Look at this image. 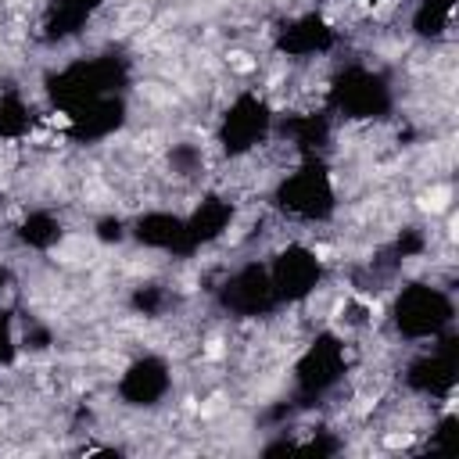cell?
<instances>
[{
  "label": "cell",
  "mask_w": 459,
  "mask_h": 459,
  "mask_svg": "<svg viewBox=\"0 0 459 459\" xmlns=\"http://www.w3.org/2000/svg\"><path fill=\"white\" fill-rule=\"evenodd\" d=\"M237 215H240V204L226 190H201V197L183 212L190 251L201 255L219 240H226L230 230L237 226Z\"/></svg>",
  "instance_id": "9a60e30c"
},
{
  "label": "cell",
  "mask_w": 459,
  "mask_h": 459,
  "mask_svg": "<svg viewBox=\"0 0 459 459\" xmlns=\"http://www.w3.org/2000/svg\"><path fill=\"white\" fill-rule=\"evenodd\" d=\"M366 4H387V0H366Z\"/></svg>",
  "instance_id": "f1b7e54d"
},
{
  "label": "cell",
  "mask_w": 459,
  "mask_h": 459,
  "mask_svg": "<svg viewBox=\"0 0 459 459\" xmlns=\"http://www.w3.org/2000/svg\"><path fill=\"white\" fill-rule=\"evenodd\" d=\"M212 305L237 323H262L283 312L276 301L265 258H240L237 265H230L212 287Z\"/></svg>",
  "instance_id": "ba28073f"
},
{
  "label": "cell",
  "mask_w": 459,
  "mask_h": 459,
  "mask_svg": "<svg viewBox=\"0 0 459 459\" xmlns=\"http://www.w3.org/2000/svg\"><path fill=\"white\" fill-rule=\"evenodd\" d=\"M276 104L258 86H240L230 93V100L219 108L212 126V147L222 161H244L258 154L265 143H273L276 133Z\"/></svg>",
  "instance_id": "5b68a950"
},
{
  "label": "cell",
  "mask_w": 459,
  "mask_h": 459,
  "mask_svg": "<svg viewBox=\"0 0 459 459\" xmlns=\"http://www.w3.org/2000/svg\"><path fill=\"white\" fill-rule=\"evenodd\" d=\"M398 384L412 398L437 402V405L452 402L459 391V337H455V330L430 341V344H420L405 359Z\"/></svg>",
  "instance_id": "9c48e42d"
},
{
  "label": "cell",
  "mask_w": 459,
  "mask_h": 459,
  "mask_svg": "<svg viewBox=\"0 0 459 459\" xmlns=\"http://www.w3.org/2000/svg\"><path fill=\"white\" fill-rule=\"evenodd\" d=\"M65 237H68V222H65V215H61L57 208H50V204H32V208H25V212L14 219V226H11V240H14V247L25 251V255H54V251L65 244Z\"/></svg>",
  "instance_id": "e0dca14e"
},
{
  "label": "cell",
  "mask_w": 459,
  "mask_h": 459,
  "mask_svg": "<svg viewBox=\"0 0 459 459\" xmlns=\"http://www.w3.org/2000/svg\"><path fill=\"white\" fill-rule=\"evenodd\" d=\"M14 287V269H11V262L7 258H0V301H4V294Z\"/></svg>",
  "instance_id": "4316f807"
},
{
  "label": "cell",
  "mask_w": 459,
  "mask_h": 459,
  "mask_svg": "<svg viewBox=\"0 0 459 459\" xmlns=\"http://www.w3.org/2000/svg\"><path fill=\"white\" fill-rule=\"evenodd\" d=\"M129 93H111L100 100H90L75 111H65L61 122V136L75 147H100L108 140H115L126 126H129Z\"/></svg>",
  "instance_id": "7c38bea8"
},
{
  "label": "cell",
  "mask_w": 459,
  "mask_h": 459,
  "mask_svg": "<svg viewBox=\"0 0 459 459\" xmlns=\"http://www.w3.org/2000/svg\"><path fill=\"white\" fill-rule=\"evenodd\" d=\"M22 326H18V316L14 308H0V369H11L18 366L22 359Z\"/></svg>",
  "instance_id": "cb8c5ba5"
},
{
  "label": "cell",
  "mask_w": 459,
  "mask_h": 459,
  "mask_svg": "<svg viewBox=\"0 0 459 459\" xmlns=\"http://www.w3.org/2000/svg\"><path fill=\"white\" fill-rule=\"evenodd\" d=\"M455 7L459 0H412L405 18L409 36L420 43H441L455 25Z\"/></svg>",
  "instance_id": "d6986e66"
},
{
  "label": "cell",
  "mask_w": 459,
  "mask_h": 459,
  "mask_svg": "<svg viewBox=\"0 0 459 459\" xmlns=\"http://www.w3.org/2000/svg\"><path fill=\"white\" fill-rule=\"evenodd\" d=\"M348 373H351L348 337L333 326L316 330L290 362V405L301 412L326 402L348 380Z\"/></svg>",
  "instance_id": "8992f818"
},
{
  "label": "cell",
  "mask_w": 459,
  "mask_h": 459,
  "mask_svg": "<svg viewBox=\"0 0 459 459\" xmlns=\"http://www.w3.org/2000/svg\"><path fill=\"white\" fill-rule=\"evenodd\" d=\"M43 115L22 86H0V143H22L39 129Z\"/></svg>",
  "instance_id": "ac0fdd59"
},
{
  "label": "cell",
  "mask_w": 459,
  "mask_h": 459,
  "mask_svg": "<svg viewBox=\"0 0 459 459\" xmlns=\"http://www.w3.org/2000/svg\"><path fill=\"white\" fill-rule=\"evenodd\" d=\"M455 434H459V412L452 409V402H445V409L430 423V434H427L423 448L427 452H448L455 445Z\"/></svg>",
  "instance_id": "603a6c76"
},
{
  "label": "cell",
  "mask_w": 459,
  "mask_h": 459,
  "mask_svg": "<svg viewBox=\"0 0 459 459\" xmlns=\"http://www.w3.org/2000/svg\"><path fill=\"white\" fill-rule=\"evenodd\" d=\"M430 251V233L423 230V226H416V222H409V226H402L394 237H391V244H387V255L402 265V262H412V258H423Z\"/></svg>",
  "instance_id": "7402d4cb"
},
{
  "label": "cell",
  "mask_w": 459,
  "mask_h": 459,
  "mask_svg": "<svg viewBox=\"0 0 459 459\" xmlns=\"http://www.w3.org/2000/svg\"><path fill=\"white\" fill-rule=\"evenodd\" d=\"M129 244H136L140 251H151V255H165L172 262L194 258L183 212L165 208V204H151V208H140L136 215H129Z\"/></svg>",
  "instance_id": "4fadbf2b"
},
{
  "label": "cell",
  "mask_w": 459,
  "mask_h": 459,
  "mask_svg": "<svg viewBox=\"0 0 459 459\" xmlns=\"http://www.w3.org/2000/svg\"><path fill=\"white\" fill-rule=\"evenodd\" d=\"M172 305H176V294L161 280H143V283L129 287V294H126V308L140 319H161Z\"/></svg>",
  "instance_id": "ffe728a7"
},
{
  "label": "cell",
  "mask_w": 459,
  "mask_h": 459,
  "mask_svg": "<svg viewBox=\"0 0 459 459\" xmlns=\"http://www.w3.org/2000/svg\"><path fill=\"white\" fill-rule=\"evenodd\" d=\"M111 0H43L39 22H36V39L43 47H65L86 36V29L97 22V14Z\"/></svg>",
  "instance_id": "2e32d148"
},
{
  "label": "cell",
  "mask_w": 459,
  "mask_h": 459,
  "mask_svg": "<svg viewBox=\"0 0 459 459\" xmlns=\"http://www.w3.org/2000/svg\"><path fill=\"white\" fill-rule=\"evenodd\" d=\"M323 108L344 126H380L398 111L394 75L373 61H341L326 79Z\"/></svg>",
  "instance_id": "7a4b0ae2"
},
{
  "label": "cell",
  "mask_w": 459,
  "mask_h": 459,
  "mask_svg": "<svg viewBox=\"0 0 459 459\" xmlns=\"http://www.w3.org/2000/svg\"><path fill=\"white\" fill-rule=\"evenodd\" d=\"M265 269L276 290L280 308H301L308 305L330 280V262L323 258V251L308 240H283L280 247H273L265 255Z\"/></svg>",
  "instance_id": "52a82bcc"
},
{
  "label": "cell",
  "mask_w": 459,
  "mask_h": 459,
  "mask_svg": "<svg viewBox=\"0 0 459 459\" xmlns=\"http://www.w3.org/2000/svg\"><path fill=\"white\" fill-rule=\"evenodd\" d=\"M4 201H7V197H4V190H0V212H4Z\"/></svg>",
  "instance_id": "83f0119b"
},
{
  "label": "cell",
  "mask_w": 459,
  "mask_h": 459,
  "mask_svg": "<svg viewBox=\"0 0 459 459\" xmlns=\"http://www.w3.org/2000/svg\"><path fill=\"white\" fill-rule=\"evenodd\" d=\"M90 233H93V240L104 244V247H122V244H129V215L104 212V215L93 219Z\"/></svg>",
  "instance_id": "d4e9b609"
},
{
  "label": "cell",
  "mask_w": 459,
  "mask_h": 459,
  "mask_svg": "<svg viewBox=\"0 0 459 459\" xmlns=\"http://www.w3.org/2000/svg\"><path fill=\"white\" fill-rule=\"evenodd\" d=\"M129 86H133V61L122 50H93L68 57L54 65L39 82L47 108L61 115L111 93H129Z\"/></svg>",
  "instance_id": "6da1fadb"
},
{
  "label": "cell",
  "mask_w": 459,
  "mask_h": 459,
  "mask_svg": "<svg viewBox=\"0 0 459 459\" xmlns=\"http://www.w3.org/2000/svg\"><path fill=\"white\" fill-rule=\"evenodd\" d=\"M333 115L319 104V108H294V111H280L276 115V133L273 140H280L294 158H326L330 143H333Z\"/></svg>",
  "instance_id": "5bb4252c"
},
{
  "label": "cell",
  "mask_w": 459,
  "mask_h": 459,
  "mask_svg": "<svg viewBox=\"0 0 459 459\" xmlns=\"http://www.w3.org/2000/svg\"><path fill=\"white\" fill-rule=\"evenodd\" d=\"M455 294L437 280H405L387 301V326L402 344H430L455 330Z\"/></svg>",
  "instance_id": "277c9868"
},
{
  "label": "cell",
  "mask_w": 459,
  "mask_h": 459,
  "mask_svg": "<svg viewBox=\"0 0 459 459\" xmlns=\"http://www.w3.org/2000/svg\"><path fill=\"white\" fill-rule=\"evenodd\" d=\"M176 391V366L165 351H136L115 377V402L133 412L161 409Z\"/></svg>",
  "instance_id": "8fae6325"
},
{
  "label": "cell",
  "mask_w": 459,
  "mask_h": 459,
  "mask_svg": "<svg viewBox=\"0 0 459 459\" xmlns=\"http://www.w3.org/2000/svg\"><path fill=\"white\" fill-rule=\"evenodd\" d=\"M165 169L176 179H197L208 169V147L197 140H176L165 147Z\"/></svg>",
  "instance_id": "44dd1931"
},
{
  "label": "cell",
  "mask_w": 459,
  "mask_h": 459,
  "mask_svg": "<svg viewBox=\"0 0 459 459\" xmlns=\"http://www.w3.org/2000/svg\"><path fill=\"white\" fill-rule=\"evenodd\" d=\"M341 43H344L341 25L319 7L290 11L269 29V47L283 61H323L337 54Z\"/></svg>",
  "instance_id": "30bf717a"
},
{
  "label": "cell",
  "mask_w": 459,
  "mask_h": 459,
  "mask_svg": "<svg viewBox=\"0 0 459 459\" xmlns=\"http://www.w3.org/2000/svg\"><path fill=\"white\" fill-rule=\"evenodd\" d=\"M269 208L294 226H330L341 212L337 176L326 158H294L265 194Z\"/></svg>",
  "instance_id": "3957f363"
},
{
  "label": "cell",
  "mask_w": 459,
  "mask_h": 459,
  "mask_svg": "<svg viewBox=\"0 0 459 459\" xmlns=\"http://www.w3.org/2000/svg\"><path fill=\"white\" fill-rule=\"evenodd\" d=\"M50 344H54V333H50L43 323H32V326L22 330V351L36 355V351H47Z\"/></svg>",
  "instance_id": "484cf974"
}]
</instances>
